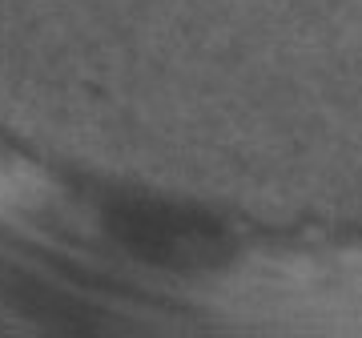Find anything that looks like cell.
Segmentation results:
<instances>
[{
    "mask_svg": "<svg viewBox=\"0 0 362 338\" xmlns=\"http://www.w3.org/2000/svg\"><path fill=\"white\" fill-rule=\"evenodd\" d=\"M274 318L362 326V258L294 262L250 286Z\"/></svg>",
    "mask_w": 362,
    "mask_h": 338,
    "instance_id": "obj_1",
    "label": "cell"
}]
</instances>
